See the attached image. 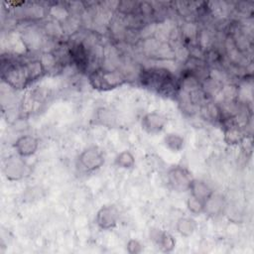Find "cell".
Here are the masks:
<instances>
[{
    "label": "cell",
    "instance_id": "cell-17",
    "mask_svg": "<svg viewBox=\"0 0 254 254\" xmlns=\"http://www.w3.org/2000/svg\"><path fill=\"white\" fill-rule=\"evenodd\" d=\"M224 135H225V141L228 144H237L241 142V140L243 139L241 131L236 126H229L225 130Z\"/></svg>",
    "mask_w": 254,
    "mask_h": 254
},
{
    "label": "cell",
    "instance_id": "cell-8",
    "mask_svg": "<svg viewBox=\"0 0 254 254\" xmlns=\"http://www.w3.org/2000/svg\"><path fill=\"white\" fill-rule=\"evenodd\" d=\"M167 119L166 117L156 111L145 114L141 120V126L149 134L160 133L166 126Z\"/></svg>",
    "mask_w": 254,
    "mask_h": 254
},
{
    "label": "cell",
    "instance_id": "cell-16",
    "mask_svg": "<svg viewBox=\"0 0 254 254\" xmlns=\"http://www.w3.org/2000/svg\"><path fill=\"white\" fill-rule=\"evenodd\" d=\"M115 165L122 169H132L135 165V157L130 151H122L115 157Z\"/></svg>",
    "mask_w": 254,
    "mask_h": 254
},
{
    "label": "cell",
    "instance_id": "cell-5",
    "mask_svg": "<svg viewBox=\"0 0 254 254\" xmlns=\"http://www.w3.org/2000/svg\"><path fill=\"white\" fill-rule=\"evenodd\" d=\"M167 179L171 188L178 191L189 190L190 183L193 180L190 172L182 166L172 167L168 171Z\"/></svg>",
    "mask_w": 254,
    "mask_h": 254
},
{
    "label": "cell",
    "instance_id": "cell-11",
    "mask_svg": "<svg viewBox=\"0 0 254 254\" xmlns=\"http://www.w3.org/2000/svg\"><path fill=\"white\" fill-rule=\"evenodd\" d=\"M70 60L80 69H85L88 65V52L82 44H75L69 49Z\"/></svg>",
    "mask_w": 254,
    "mask_h": 254
},
{
    "label": "cell",
    "instance_id": "cell-14",
    "mask_svg": "<svg viewBox=\"0 0 254 254\" xmlns=\"http://www.w3.org/2000/svg\"><path fill=\"white\" fill-rule=\"evenodd\" d=\"M164 144L172 152H180L185 147V139L177 133H169L164 137Z\"/></svg>",
    "mask_w": 254,
    "mask_h": 254
},
{
    "label": "cell",
    "instance_id": "cell-15",
    "mask_svg": "<svg viewBox=\"0 0 254 254\" xmlns=\"http://www.w3.org/2000/svg\"><path fill=\"white\" fill-rule=\"evenodd\" d=\"M195 227H196V223L190 217H181L180 219H178L176 224L177 231L181 235L186 237L190 236L194 232Z\"/></svg>",
    "mask_w": 254,
    "mask_h": 254
},
{
    "label": "cell",
    "instance_id": "cell-12",
    "mask_svg": "<svg viewBox=\"0 0 254 254\" xmlns=\"http://www.w3.org/2000/svg\"><path fill=\"white\" fill-rule=\"evenodd\" d=\"M189 190H190V195L199 198L203 201H205L213 193L212 190L205 182L195 179L191 181Z\"/></svg>",
    "mask_w": 254,
    "mask_h": 254
},
{
    "label": "cell",
    "instance_id": "cell-3",
    "mask_svg": "<svg viewBox=\"0 0 254 254\" xmlns=\"http://www.w3.org/2000/svg\"><path fill=\"white\" fill-rule=\"evenodd\" d=\"M88 80L94 89L107 91L123 85L126 77L117 70L96 68L88 74Z\"/></svg>",
    "mask_w": 254,
    "mask_h": 254
},
{
    "label": "cell",
    "instance_id": "cell-4",
    "mask_svg": "<svg viewBox=\"0 0 254 254\" xmlns=\"http://www.w3.org/2000/svg\"><path fill=\"white\" fill-rule=\"evenodd\" d=\"M78 165L84 172H93L104 164L103 152L96 146L84 149L78 156Z\"/></svg>",
    "mask_w": 254,
    "mask_h": 254
},
{
    "label": "cell",
    "instance_id": "cell-7",
    "mask_svg": "<svg viewBox=\"0 0 254 254\" xmlns=\"http://www.w3.org/2000/svg\"><path fill=\"white\" fill-rule=\"evenodd\" d=\"M119 211L114 205H104L96 213L95 222L101 229L113 228L118 221Z\"/></svg>",
    "mask_w": 254,
    "mask_h": 254
},
{
    "label": "cell",
    "instance_id": "cell-1",
    "mask_svg": "<svg viewBox=\"0 0 254 254\" xmlns=\"http://www.w3.org/2000/svg\"><path fill=\"white\" fill-rule=\"evenodd\" d=\"M46 65L41 60L11 62L2 64V78L14 88H25L46 73Z\"/></svg>",
    "mask_w": 254,
    "mask_h": 254
},
{
    "label": "cell",
    "instance_id": "cell-6",
    "mask_svg": "<svg viewBox=\"0 0 254 254\" xmlns=\"http://www.w3.org/2000/svg\"><path fill=\"white\" fill-rule=\"evenodd\" d=\"M4 174L9 181H18L29 174V166L21 156H11L4 164Z\"/></svg>",
    "mask_w": 254,
    "mask_h": 254
},
{
    "label": "cell",
    "instance_id": "cell-20",
    "mask_svg": "<svg viewBox=\"0 0 254 254\" xmlns=\"http://www.w3.org/2000/svg\"><path fill=\"white\" fill-rule=\"evenodd\" d=\"M127 251L131 254H137L143 251V245L136 239H131L127 242Z\"/></svg>",
    "mask_w": 254,
    "mask_h": 254
},
{
    "label": "cell",
    "instance_id": "cell-13",
    "mask_svg": "<svg viewBox=\"0 0 254 254\" xmlns=\"http://www.w3.org/2000/svg\"><path fill=\"white\" fill-rule=\"evenodd\" d=\"M224 206L223 199L221 196L212 193L205 201H204V211L211 215H216L222 211Z\"/></svg>",
    "mask_w": 254,
    "mask_h": 254
},
{
    "label": "cell",
    "instance_id": "cell-2",
    "mask_svg": "<svg viewBox=\"0 0 254 254\" xmlns=\"http://www.w3.org/2000/svg\"><path fill=\"white\" fill-rule=\"evenodd\" d=\"M140 81L143 86L165 96L176 95L181 88V83L175 74L162 67H150L142 70Z\"/></svg>",
    "mask_w": 254,
    "mask_h": 254
},
{
    "label": "cell",
    "instance_id": "cell-10",
    "mask_svg": "<svg viewBox=\"0 0 254 254\" xmlns=\"http://www.w3.org/2000/svg\"><path fill=\"white\" fill-rule=\"evenodd\" d=\"M150 239L162 250L165 252H170L175 248L176 241L174 237L163 230L152 229L150 231Z\"/></svg>",
    "mask_w": 254,
    "mask_h": 254
},
{
    "label": "cell",
    "instance_id": "cell-18",
    "mask_svg": "<svg viewBox=\"0 0 254 254\" xmlns=\"http://www.w3.org/2000/svg\"><path fill=\"white\" fill-rule=\"evenodd\" d=\"M188 209L195 215H198L204 211V201L190 195L187 201Z\"/></svg>",
    "mask_w": 254,
    "mask_h": 254
},
{
    "label": "cell",
    "instance_id": "cell-19",
    "mask_svg": "<svg viewBox=\"0 0 254 254\" xmlns=\"http://www.w3.org/2000/svg\"><path fill=\"white\" fill-rule=\"evenodd\" d=\"M96 120L99 121V123L102 125H112L115 121V117L111 110L107 108H100L97 110Z\"/></svg>",
    "mask_w": 254,
    "mask_h": 254
},
{
    "label": "cell",
    "instance_id": "cell-9",
    "mask_svg": "<svg viewBox=\"0 0 254 254\" xmlns=\"http://www.w3.org/2000/svg\"><path fill=\"white\" fill-rule=\"evenodd\" d=\"M15 150L17 155L26 158L34 155L39 148V141L32 135L20 136L15 142Z\"/></svg>",
    "mask_w": 254,
    "mask_h": 254
}]
</instances>
